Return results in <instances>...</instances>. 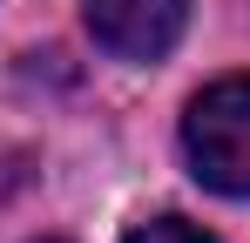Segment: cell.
Segmentation results:
<instances>
[{"label": "cell", "instance_id": "obj_2", "mask_svg": "<svg viewBox=\"0 0 250 243\" xmlns=\"http://www.w3.org/2000/svg\"><path fill=\"white\" fill-rule=\"evenodd\" d=\"M95 47H108L115 61H163L183 40L189 0H82Z\"/></svg>", "mask_w": 250, "mask_h": 243}, {"label": "cell", "instance_id": "obj_3", "mask_svg": "<svg viewBox=\"0 0 250 243\" xmlns=\"http://www.w3.org/2000/svg\"><path fill=\"white\" fill-rule=\"evenodd\" d=\"M122 243H209L203 230H189L183 216H149V223H135Z\"/></svg>", "mask_w": 250, "mask_h": 243}, {"label": "cell", "instance_id": "obj_4", "mask_svg": "<svg viewBox=\"0 0 250 243\" xmlns=\"http://www.w3.org/2000/svg\"><path fill=\"white\" fill-rule=\"evenodd\" d=\"M41 243H61V237H41Z\"/></svg>", "mask_w": 250, "mask_h": 243}, {"label": "cell", "instance_id": "obj_1", "mask_svg": "<svg viewBox=\"0 0 250 243\" xmlns=\"http://www.w3.org/2000/svg\"><path fill=\"white\" fill-rule=\"evenodd\" d=\"M183 156L216 196H250V75H223L183 108Z\"/></svg>", "mask_w": 250, "mask_h": 243}]
</instances>
